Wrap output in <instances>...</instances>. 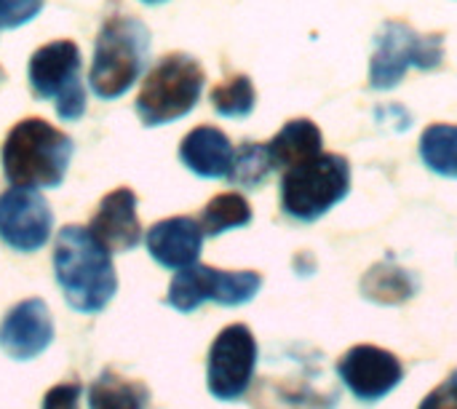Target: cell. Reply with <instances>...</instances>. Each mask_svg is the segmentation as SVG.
Listing matches in <instances>:
<instances>
[{
    "label": "cell",
    "mask_w": 457,
    "mask_h": 409,
    "mask_svg": "<svg viewBox=\"0 0 457 409\" xmlns=\"http://www.w3.org/2000/svg\"><path fill=\"white\" fill-rule=\"evenodd\" d=\"M56 284L67 305L78 313H99L118 292V276L110 252L88 228L67 225L59 230L54 249Z\"/></svg>",
    "instance_id": "6da1fadb"
},
{
    "label": "cell",
    "mask_w": 457,
    "mask_h": 409,
    "mask_svg": "<svg viewBox=\"0 0 457 409\" xmlns=\"http://www.w3.org/2000/svg\"><path fill=\"white\" fill-rule=\"evenodd\" d=\"M72 139L59 131L56 126L27 118L16 123L3 145V174L13 188L40 190V188H59L70 158H72Z\"/></svg>",
    "instance_id": "7a4b0ae2"
},
{
    "label": "cell",
    "mask_w": 457,
    "mask_h": 409,
    "mask_svg": "<svg viewBox=\"0 0 457 409\" xmlns=\"http://www.w3.org/2000/svg\"><path fill=\"white\" fill-rule=\"evenodd\" d=\"M150 51V32L131 16L110 19L96 38L88 83L99 99H118L142 75Z\"/></svg>",
    "instance_id": "3957f363"
},
{
    "label": "cell",
    "mask_w": 457,
    "mask_h": 409,
    "mask_svg": "<svg viewBox=\"0 0 457 409\" xmlns=\"http://www.w3.org/2000/svg\"><path fill=\"white\" fill-rule=\"evenodd\" d=\"M351 193V163L343 155L321 153L281 177V209L292 220L316 222Z\"/></svg>",
    "instance_id": "277c9868"
},
{
    "label": "cell",
    "mask_w": 457,
    "mask_h": 409,
    "mask_svg": "<svg viewBox=\"0 0 457 409\" xmlns=\"http://www.w3.org/2000/svg\"><path fill=\"white\" fill-rule=\"evenodd\" d=\"M204 91V70L187 54L163 56L145 78L137 96V115L145 126H163L185 118Z\"/></svg>",
    "instance_id": "5b68a950"
},
{
    "label": "cell",
    "mask_w": 457,
    "mask_h": 409,
    "mask_svg": "<svg viewBox=\"0 0 457 409\" xmlns=\"http://www.w3.org/2000/svg\"><path fill=\"white\" fill-rule=\"evenodd\" d=\"M445 59V43L439 35H420L404 21H386L375 38V54L370 62V86L388 91L402 83L410 67L434 70Z\"/></svg>",
    "instance_id": "8992f818"
},
{
    "label": "cell",
    "mask_w": 457,
    "mask_h": 409,
    "mask_svg": "<svg viewBox=\"0 0 457 409\" xmlns=\"http://www.w3.org/2000/svg\"><path fill=\"white\" fill-rule=\"evenodd\" d=\"M80 51L72 40H54L29 59V86L37 99H56L62 121H78L86 113V88L78 78Z\"/></svg>",
    "instance_id": "52a82bcc"
},
{
    "label": "cell",
    "mask_w": 457,
    "mask_h": 409,
    "mask_svg": "<svg viewBox=\"0 0 457 409\" xmlns=\"http://www.w3.org/2000/svg\"><path fill=\"white\" fill-rule=\"evenodd\" d=\"M262 289V276L254 271H217L209 265H193L174 276L166 303L179 313H193L204 303L244 305Z\"/></svg>",
    "instance_id": "ba28073f"
},
{
    "label": "cell",
    "mask_w": 457,
    "mask_h": 409,
    "mask_svg": "<svg viewBox=\"0 0 457 409\" xmlns=\"http://www.w3.org/2000/svg\"><path fill=\"white\" fill-rule=\"evenodd\" d=\"M257 356H260L257 340L246 324L225 327L209 348V364H206L209 394L220 402H238L254 380Z\"/></svg>",
    "instance_id": "9c48e42d"
},
{
    "label": "cell",
    "mask_w": 457,
    "mask_h": 409,
    "mask_svg": "<svg viewBox=\"0 0 457 409\" xmlns=\"http://www.w3.org/2000/svg\"><path fill=\"white\" fill-rule=\"evenodd\" d=\"M54 214L37 190L8 188L0 196V241L13 252L29 255L48 244Z\"/></svg>",
    "instance_id": "30bf717a"
},
{
    "label": "cell",
    "mask_w": 457,
    "mask_h": 409,
    "mask_svg": "<svg viewBox=\"0 0 457 409\" xmlns=\"http://www.w3.org/2000/svg\"><path fill=\"white\" fill-rule=\"evenodd\" d=\"M337 375L359 402H380L404 380V367L391 351L356 346L337 362Z\"/></svg>",
    "instance_id": "8fae6325"
},
{
    "label": "cell",
    "mask_w": 457,
    "mask_h": 409,
    "mask_svg": "<svg viewBox=\"0 0 457 409\" xmlns=\"http://www.w3.org/2000/svg\"><path fill=\"white\" fill-rule=\"evenodd\" d=\"M54 340V319L43 300H21L0 324V348L16 359L29 362L40 356Z\"/></svg>",
    "instance_id": "7c38bea8"
},
{
    "label": "cell",
    "mask_w": 457,
    "mask_h": 409,
    "mask_svg": "<svg viewBox=\"0 0 457 409\" xmlns=\"http://www.w3.org/2000/svg\"><path fill=\"white\" fill-rule=\"evenodd\" d=\"M150 257L169 271L193 268L204 249V230L201 222L193 217H169L155 222L145 236Z\"/></svg>",
    "instance_id": "4fadbf2b"
},
{
    "label": "cell",
    "mask_w": 457,
    "mask_h": 409,
    "mask_svg": "<svg viewBox=\"0 0 457 409\" xmlns=\"http://www.w3.org/2000/svg\"><path fill=\"white\" fill-rule=\"evenodd\" d=\"M91 236L112 255L131 252L142 241V225L137 217V196L129 188H118L102 198L88 225Z\"/></svg>",
    "instance_id": "5bb4252c"
},
{
    "label": "cell",
    "mask_w": 457,
    "mask_h": 409,
    "mask_svg": "<svg viewBox=\"0 0 457 409\" xmlns=\"http://www.w3.org/2000/svg\"><path fill=\"white\" fill-rule=\"evenodd\" d=\"M319 372L313 370L305 378V367L295 378H262L260 391L254 394L257 409H335L337 391L319 386Z\"/></svg>",
    "instance_id": "9a60e30c"
},
{
    "label": "cell",
    "mask_w": 457,
    "mask_h": 409,
    "mask_svg": "<svg viewBox=\"0 0 457 409\" xmlns=\"http://www.w3.org/2000/svg\"><path fill=\"white\" fill-rule=\"evenodd\" d=\"M179 158L193 174L204 179H220V177H230L236 150L220 129L198 126L182 139Z\"/></svg>",
    "instance_id": "2e32d148"
},
{
    "label": "cell",
    "mask_w": 457,
    "mask_h": 409,
    "mask_svg": "<svg viewBox=\"0 0 457 409\" xmlns=\"http://www.w3.org/2000/svg\"><path fill=\"white\" fill-rule=\"evenodd\" d=\"M265 147H268L273 169H284L287 171L292 166H300V163L321 155L324 139H321V131H319V126L313 121L295 118Z\"/></svg>",
    "instance_id": "e0dca14e"
},
{
    "label": "cell",
    "mask_w": 457,
    "mask_h": 409,
    "mask_svg": "<svg viewBox=\"0 0 457 409\" xmlns=\"http://www.w3.org/2000/svg\"><path fill=\"white\" fill-rule=\"evenodd\" d=\"M361 292L378 305H402L418 292V279L407 268L386 260L372 265L361 279Z\"/></svg>",
    "instance_id": "ac0fdd59"
},
{
    "label": "cell",
    "mask_w": 457,
    "mask_h": 409,
    "mask_svg": "<svg viewBox=\"0 0 457 409\" xmlns=\"http://www.w3.org/2000/svg\"><path fill=\"white\" fill-rule=\"evenodd\" d=\"M150 391L137 383L126 380L110 370H104L88 388V409H147Z\"/></svg>",
    "instance_id": "d6986e66"
},
{
    "label": "cell",
    "mask_w": 457,
    "mask_h": 409,
    "mask_svg": "<svg viewBox=\"0 0 457 409\" xmlns=\"http://www.w3.org/2000/svg\"><path fill=\"white\" fill-rule=\"evenodd\" d=\"M420 158L434 174L457 179V126L453 123L428 126L420 137Z\"/></svg>",
    "instance_id": "ffe728a7"
},
{
    "label": "cell",
    "mask_w": 457,
    "mask_h": 409,
    "mask_svg": "<svg viewBox=\"0 0 457 409\" xmlns=\"http://www.w3.org/2000/svg\"><path fill=\"white\" fill-rule=\"evenodd\" d=\"M198 222H201L204 236H220L225 230L249 225L252 222V206L241 193H220L206 204Z\"/></svg>",
    "instance_id": "44dd1931"
},
{
    "label": "cell",
    "mask_w": 457,
    "mask_h": 409,
    "mask_svg": "<svg viewBox=\"0 0 457 409\" xmlns=\"http://www.w3.org/2000/svg\"><path fill=\"white\" fill-rule=\"evenodd\" d=\"M257 94L246 75H236L228 83L212 88V104L222 118H246L254 110Z\"/></svg>",
    "instance_id": "7402d4cb"
},
{
    "label": "cell",
    "mask_w": 457,
    "mask_h": 409,
    "mask_svg": "<svg viewBox=\"0 0 457 409\" xmlns=\"http://www.w3.org/2000/svg\"><path fill=\"white\" fill-rule=\"evenodd\" d=\"M270 169H273V163H270L268 147L260 142H246L236 150L233 169H230L228 179L241 188H257L270 174Z\"/></svg>",
    "instance_id": "603a6c76"
},
{
    "label": "cell",
    "mask_w": 457,
    "mask_h": 409,
    "mask_svg": "<svg viewBox=\"0 0 457 409\" xmlns=\"http://www.w3.org/2000/svg\"><path fill=\"white\" fill-rule=\"evenodd\" d=\"M46 0H0V29H13L27 24L40 13Z\"/></svg>",
    "instance_id": "cb8c5ba5"
},
{
    "label": "cell",
    "mask_w": 457,
    "mask_h": 409,
    "mask_svg": "<svg viewBox=\"0 0 457 409\" xmlns=\"http://www.w3.org/2000/svg\"><path fill=\"white\" fill-rule=\"evenodd\" d=\"M43 409H80V386L59 383L43 396Z\"/></svg>",
    "instance_id": "d4e9b609"
},
{
    "label": "cell",
    "mask_w": 457,
    "mask_h": 409,
    "mask_svg": "<svg viewBox=\"0 0 457 409\" xmlns=\"http://www.w3.org/2000/svg\"><path fill=\"white\" fill-rule=\"evenodd\" d=\"M420 409H457V370L423 399Z\"/></svg>",
    "instance_id": "484cf974"
},
{
    "label": "cell",
    "mask_w": 457,
    "mask_h": 409,
    "mask_svg": "<svg viewBox=\"0 0 457 409\" xmlns=\"http://www.w3.org/2000/svg\"><path fill=\"white\" fill-rule=\"evenodd\" d=\"M145 3H163V0H145Z\"/></svg>",
    "instance_id": "4316f807"
}]
</instances>
